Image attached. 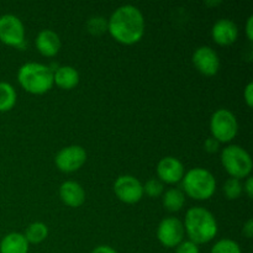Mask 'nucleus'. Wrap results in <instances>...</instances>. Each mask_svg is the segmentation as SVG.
Returning <instances> with one entry per match:
<instances>
[{
  "label": "nucleus",
  "mask_w": 253,
  "mask_h": 253,
  "mask_svg": "<svg viewBox=\"0 0 253 253\" xmlns=\"http://www.w3.org/2000/svg\"><path fill=\"white\" fill-rule=\"evenodd\" d=\"M145 16L137 6L121 5L108 20V31L115 41L123 44L137 43L145 35Z\"/></svg>",
  "instance_id": "f257e3e1"
},
{
  "label": "nucleus",
  "mask_w": 253,
  "mask_h": 253,
  "mask_svg": "<svg viewBox=\"0 0 253 253\" xmlns=\"http://www.w3.org/2000/svg\"><path fill=\"white\" fill-rule=\"evenodd\" d=\"M183 226L189 241L194 242L198 246L214 240L219 231L214 214L203 207L190 208L185 214Z\"/></svg>",
  "instance_id": "f03ea898"
},
{
  "label": "nucleus",
  "mask_w": 253,
  "mask_h": 253,
  "mask_svg": "<svg viewBox=\"0 0 253 253\" xmlns=\"http://www.w3.org/2000/svg\"><path fill=\"white\" fill-rule=\"evenodd\" d=\"M17 82L27 93L41 95L53 86V72L46 64L27 62L17 71Z\"/></svg>",
  "instance_id": "7ed1b4c3"
},
{
  "label": "nucleus",
  "mask_w": 253,
  "mask_h": 253,
  "mask_svg": "<svg viewBox=\"0 0 253 253\" xmlns=\"http://www.w3.org/2000/svg\"><path fill=\"white\" fill-rule=\"evenodd\" d=\"M183 193L194 200H208L216 192V179L210 170L197 167L184 173Z\"/></svg>",
  "instance_id": "20e7f679"
},
{
  "label": "nucleus",
  "mask_w": 253,
  "mask_h": 253,
  "mask_svg": "<svg viewBox=\"0 0 253 253\" xmlns=\"http://www.w3.org/2000/svg\"><path fill=\"white\" fill-rule=\"evenodd\" d=\"M222 167L225 168L231 178L241 180L242 178L250 177L252 172V158L244 147L239 145H229L221 151Z\"/></svg>",
  "instance_id": "39448f33"
},
{
  "label": "nucleus",
  "mask_w": 253,
  "mask_h": 253,
  "mask_svg": "<svg viewBox=\"0 0 253 253\" xmlns=\"http://www.w3.org/2000/svg\"><path fill=\"white\" fill-rule=\"evenodd\" d=\"M211 137L220 143L231 142L239 132V121L229 109H217L210 119Z\"/></svg>",
  "instance_id": "423d86ee"
},
{
  "label": "nucleus",
  "mask_w": 253,
  "mask_h": 253,
  "mask_svg": "<svg viewBox=\"0 0 253 253\" xmlns=\"http://www.w3.org/2000/svg\"><path fill=\"white\" fill-rule=\"evenodd\" d=\"M0 41L16 48L25 46V26L20 17L12 14L0 16Z\"/></svg>",
  "instance_id": "0eeeda50"
},
{
  "label": "nucleus",
  "mask_w": 253,
  "mask_h": 253,
  "mask_svg": "<svg viewBox=\"0 0 253 253\" xmlns=\"http://www.w3.org/2000/svg\"><path fill=\"white\" fill-rule=\"evenodd\" d=\"M184 226L179 219L168 216L161 220L157 227V239L162 246L174 249L184 240Z\"/></svg>",
  "instance_id": "6e6552de"
},
{
  "label": "nucleus",
  "mask_w": 253,
  "mask_h": 253,
  "mask_svg": "<svg viewBox=\"0 0 253 253\" xmlns=\"http://www.w3.org/2000/svg\"><path fill=\"white\" fill-rule=\"evenodd\" d=\"M114 193L123 203L136 204L143 197V184L133 175L124 174L116 178L114 183Z\"/></svg>",
  "instance_id": "1a4fd4ad"
},
{
  "label": "nucleus",
  "mask_w": 253,
  "mask_h": 253,
  "mask_svg": "<svg viewBox=\"0 0 253 253\" xmlns=\"http://www.w3.org/2000/svg\"><path fill=\"white\" fill-rule=\"evenodd\" d=\"M86 161V152L82 146L71 145L58 151L54 163L61 172L73 173L81 169Z\"/></svg>",
  "instance_id": "9d476101"
},
{
  "label": "nucleus",
  "mask_w": 253,
  "mask_h": 253,
  "mask_svg": "<svg viewBox=\"0 0 253 253\" xmlns=\"http://www.w3.org/2000/svg\"><path fill=\"white\" fill-rule=\"evenodd\" d=\"M192 62L197 71L203 76L212 77L219 72L220 58L215 49L209 46H200L194 51Z\"/></svg>",
  "instance_id": "9b49d317"
},
{
  "label": "nucleus",
  "mask_w": 253,
  "mask_h": 253,
  "mask_svg": "<svg viewBox=\"0 0 253 253\" xmlns=\"http://www.w3.org/2000/svg\"><path fill=\"white\" fill-rule=\"evenodd\" d=\"M184 165L178 158L168 156L162 158L157 165L158 179L167 184H175L179 183L184 177Z\"/></svg>",
  "instance_id": "f8f14e48"
},
{
  "label": "nucleus",
  "mask_w": 253,
  "mask_h": 253,
  "mask_svg": "<svg viewBox=\"0 0 253 253\" xmlns=\"http://www.w3.org/2000/svg\"><path fill=\"white\" fill-rule=\"evenodd\" d=\"M211 36L220 46H230L239 37V27L232 20L219 19L212 25Z\"/></svg>",
  "instance_id": "ddd939ff"
},
{
  "label": "nucleus",
  "mask_w": 253,
  "mask_h": 253,
  "mask_svg": "<svg viewBox=\"0 0 253 253\" xmlns=\"http://www.w3.org/2000/svg\"><path fill=\"white\" fill-rule=\"evenodd\" d=\"M35 44L42 56L53 57L61 49V39L53 30L44 29L37 34Z\"/></svg>",
  "instance_id": "4468645a"
},
{
  "label": "nucleus",
  "mask_w": 253,
  "mask_h": 253,
  "mask_svg": "<svg viewBox=\"0 0 253 253\" xmlns=\"http://www.w3.org/2000/svg\"><path fill=\"white\" fill-rule=\"evenodd\" d=\"M59 198L67 207L79 208L85 202V192L78 182L66 180L59 187Z\"/></svg>",
  "instance_id": "2eb2a0df"
},
{
  "label": "nucleus",
  "mask_w": 253,
  "mask_h": 253,
  "mask_svg": "<svg viewBox=\"0 0 253 253\" xmlns=\"http://www.w3.org/2000/svg\"><path fill=\"white\" fill-rule=\"evenodd\" d=\"M79 73L74 67L61 66L53 71V83L61 89L71 90L79 83Z\"/></svg>",
  "instance_id": "dca6fc26"
},
{
  "label": "nucleus",
  "mask_w": 253,
  "mask_h": 253,
  "mask_svg": "<svg viewBox=\"0 0 253 253\" xmlns=\"http://www.w3.org/2000/svg\"><path fill=\"white\" fill-rule=\"evenodd\" d=\"M29 246L24 234L10 232L0 242V253H29Z\"/></svg>",
  "instance_id": "f3484780"
},
{
  "label": "nucleus",
  "mask_w": 253,
  "mask_h": 253,
  "mask_svg": "<svg viewBox=\"0 0 253 253\" xmlns=\"http://www.w3.org/2000/svg\"><path fill=\"white\" fill-rule=\"evenodd\" d=\"M163 207L168 211L177 212L182 210V208L185 204V194L180 188H169L163 193Z\"/></svg>",
  "instance_id": "a211bd4d"
},
{
  "label": "nucleus",
  "mask_w": 253,
  "mask_h": 253,
  "mask_svg": "<svg viewBox=\"0 0 253 253\" xmlns=\"http://www.w3.org/2000/svg\"><path fill=\"white\" fill-rule=\"evenodd\" d=\"M24 236L26 239V241L29 242V245L41 244L48 236V227H47L46 224H43L41 221L32 222V224H30L26 227Z\"/></svg>",
  "instance_id": "6ab92c4d"
},
{
  "label": "nucleus",
  "mask_w": 253,
  "mask_h": 253,
  "mask_svg": "<svg viewBox=\"0 0 253 253\" xmlns=\"http://www.w3.org/2000/svg\"><path fill=\"white\" fill-rule=\"evenodd\" d=\"M17 94L14 86L7 82H0V113L11 110L16 104Z\"/></svg>",
  "instance_id": "aec40b11"
},
{
  "label": "nucleus",
  "mask_w": 253,
  "mask_h": 253,
  "mask_svg": "<svg viewBox=\"0 0 253 253\" xmlns=\"http://www.w3.org/2000/svg\"><path fill=\"white\" fill-rule=\"evenodd\" d=\"M222 192H224L225 197L229 200H236L241 197L244 193V188H242V183L240 179L230 177L226 182L224 183L222 187Z\"/></svg>",
  "instance_id": "412c9836"
},
{
  "label": "nucleus",
  "mask_w": 253,
  "mask_h": 253,
  "mask_svg": "<svg viewBox=\"0 0 253 253\" xmlns=\"http://www.w3.org/2000/svg\"><path fill=\"white\" fill-rule=\"evenodd\" d=\"M210 253H242L241 247L231 239H222L215 242Z\"/></svg>",
  "instance_id": "4be33fe9"
},
{
  "label": "nucleus",
  "mask_w": 253,
  "mask_h": 253,
  "mask_svg": "<svg viewBox=\"0 0 253 253\" xmlns=\"http://www.w3.org/2000/svg\"><path fill=\"white\" fill-rule=\"evenodd\" d=\"M85 26L89 34L99 36L108 31V20L104 19L103 16H93L86 21Z\"/></svg>",
  "instance_id": "5701e85b"
},
{
  "label": "nucleus",
  "mask_w": 253,
  "mask_h": 253,
  "mask_svg": "<svg viewBox=\"0 0 253 253\" xmlns=\"http://www.w3.org/2000/svg\"><path fill=\"white\" fill-rule=\"evenodd\" d=\"M165 192V185L158 178H151L143 185V194L150 198H158Z\"/></svg>",
  "instance_id": "b1692460"
},
{
  "label": "nucleus",
  "mask_w": 253,
  "mask_h": 253,
  "mask_svg": "<svg viewBox=\"0 0 253 253\" xmlns=\"http://www.w3.org/2000/svg\"><path fill=\"white\" fill-rule=\"evenodd\" d=\"M175 253H200L199 246L189 240H183L177 247H175Z\"/></svg>",
  "instance_id": "393cba45"
},
{
  "label": "nucleus",
  "mask_w": 253,
  "mask_h": 253,
  "mask_svg": "<svg viewBox=\"0 0 253 253\" xmlns=\"http://www.w3.org/2000/svg\"><path fill=\"white\" fill-rule=\"evenodd\" d=\"M220 148V142L217 140H215L214 137H208L207 140L204 141V150L209 153H215L217 152Z\"/></svg>",
  "instance_id": "a878e982"
},
{
  "label": "nucleus",
  "mask_w": 253,
  "mask_h": 253,
  "mask_svg": "<svg viewBox=\"0 0 253 253\" xmlns=\"http://www.w3.org/2000/svg\"><path fill=\"white\" fill-rule=\"evenodd\" d=\"M244 99L246 101L247 106L249 108H252L253 105V83L250 82L249 84L246 85V88L244 89Z\"/></svg>",
  "instance_id": "bb28decb"
},
{
  "label": "nucleus",
  "mask_w": 253,
  "mask_h": 253,
  "mask_svg": "<svg viewBox=\"0 0 253 253\" xmlns=\"http://www.w3.org/2000/svg\"><path fill=\"white\" fill-rule=\"evenodd\" d=\"M242 234L247 237V239H251L253 236V220L249 219L245 222L244 227H242Z\"/></svg>",
  "instance_id": "cd10ccee"
},
{
  "label": "nucleus",
  "mask_w": 253,
  "mask_h": 253,
  "mask_svg": "<svg viewBox=\"0 0 253 253\" xmlns=\"http://www.w3.org/2000/svg\"><path fill=\"white\" fill-rule=\"evenodd\" d=\"M242 188H244V192L246 193L247 197L249 198L253 197V179H252L251 175H250V177H247L246 182L242 184Z\"/></svg>",
  "instance_id": "c85d7f7f"
},
{
  "label": "nucleus",
  "mask_w": 253,
  "mask_h": 253,
  "mask_svg": "<svg viewBox=\"0 0 253 253\" xmlns=\"http://www.w3.org/2000/svg\"><path fill=\"white\" fill-rule=\"evenodd\" d=\"M91 253H118V251H115L113 247L108 246V245H100V246H96Z\"/></svg>",
  "instance_id": "c756f323"
},
{
  "label": "nucleus",
  "mask_w": 253,
  "mask_h": 253,
  "mask_svg": "<svg viewBox=\"0 0 253 253\" xmlns=\"http://www.w3.org/2000/svg\"><path fill=\"white\" fill-rule=\"evenodd\" d=\"M246 36L249 39V41H252L253 40V15L249 16L246 22Z\"/></svg>",
  "instance_id": "7c9ffc66"
},
{
  "label": "nucleus",
  "mask_w": 253,
  "mask_h": 253,
  "mask_svg": "<svg viewBox=\"0 0 253 253\" xmlns=\"http://www.w3.org/2000/svg\"><path fill=\"white\" fill-rule=\"evenodd\" d=\"M205 4H207V5H211V6H216V5L221 4V1H219V0H217V1H207V2H205Z\"/></svg>",
  "instance_id": "2f4dec72"
}]
</instances>
